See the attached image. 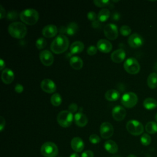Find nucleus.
Here are the masks:
<instances>
[{
	"mask_svg": "<svg viewBox=\"0 0 157 157\" xmlns=\"http://www.w3.org/2000/svg\"><path fill=\"white\" fill-rule=\"evenodd\" d=\"M24 88L23 86L22 85H21L20 83H17L16 84L15 86V91L17 93H21L23 91Z\"/></svg>",
	"mask_w": 157,
	"mask_h": 157,
	"instance_id": "42",
	"label": "nucleus"
},
{
	"mask_svg": "<svg viewBox=\"0 0 157 157\" xmlns=\"http://www.w3.org/2000/svg\"><path fill=\"white\" fill-rule=\"evenodd\" d=\"M111 157H121V156H117V155H113V156H111Z\"/></svg>",
	"mask_w": 157,
	"mask_h": 157,
	"instance_id": "51",
	"label": "nucleus"
},
{
	"mask_svg": "<svg viewBox=\"0 0 157 157\" xmlns=\"http://www.w3.org/2000/svg\"><path fill=\"white\" fill-rule=\"evenodd\" d=\"M0 65H1V69H0V70L1 71H3V70H4V68L5 67V62L4 61V60L2 59H0Z\"/></svg>",
	"mask_w": 157,
	"mask_h": 157,
	"instance_id": "46",
	"label": "nucleus"
},
{
	"mask_svg": "<svg viewBox=\"0 0 157 157\" xmlns=\"http://www.w3.org/2000/svg\"><path fill=\"white\" fill-rule=\"evenodd\" d=\"M147 85L151 89H155L157 87V74L156 72H152L148 75Z\"/></svg>",
	"mask_w": 157,
	"mask_h": 157,
	"instance_id": "26",
	"label": "nucleus"
},
{
	"mask_svg": "<svg viewBox=\"0 0 157 157\" xmlns=\"http://www.w3.org/2000/svg\"><path fill=\"white\" fill-rule=\"evenodd\" d=\"M104 147L107 151L112 154L116 153L118 150V147L116 142L112 140H108L105 142Z\"/></svg>",
	"mask_w": 157,
	"mask_h": 157,
	"instance_id": "23",
	"label": "nucleus"
},
{
	"mask_svg": "<svg viewBox=\"0 0 157 157\" xmlns=\"http://www.w3.org/2000/svg\"><path fill=\"white\" fill-rule=\"evenodd\" d=\"M84 49V44L81 41H75L70 46V53L68 56L82 52Z\"/></svg>",
	"mask_w": 157,
	"mask_h": 157,
	"instance_id": "20",
	"label": "nucleus"
},
{
	"mask_svg": "<svg viewBox=\"0 0 157 157\" xmlns=\"http://www.w3.org/2000/svg\"><path fill=\"white\" fill-rule=\"evenodd\" d=\"M81 157H94V153L91 150H86L82 153Z\"/></svg>",
	"mask_w": 157,
	"mask_h": 157,
	"instance_id": "41",
	"label": "nucleus"
},
{
	"mask_svg": "<svg viewBox=\"0 0 157 157\" xmlns=\"http://www.w3.org/2000/svg\"><path fill=\"white\" fill-rule=\"evenodd\" d=\"M74 122L79 127H84L88 123L87 117L82 112H77L74 117Z\"/></svg>",
	"mask_w": 157,
	"mask_h": 157,
	"instance_id": "21",
	"label": "nucleus"
},
{
	"mask_svg": "<svg viewBox=\"0 0 157 157\" xmlns=\"http://www.w3.org/2000/svg\"><path fill=\"white\" fill-rule=\"evenodd\" d=\"M69 44V41L67 37L63 34H59L52 41L50 49L55 54H61L67 50Z\"/></svg>",
	"mask_w": 157,
	"mask_h": 157,
	"instance_id": "1",
	"label": "nucleus"
},
{
	"mask_svg": "<svg viewBox=\"0 0 157 157\" xmlns=\"http://www.w3.org/2000/svg\"><path fill=\"white\" fill-rule=\"evenodd\" d=\"M0 8H1V10H0V18L2 19L6 15V11H5V9L3 8V7L2 6V5H0Z\"/></svg>",
	"mask_w": 157,
	"mask_h": 157,
	"instance_id": "45",
	"label": "nucleus"
},
{
	"mask_svg": "<svg viewBox=\"0 0 157 157\" xmlns=\"http://www.w3.org/2000/svg\"><path fill=\"white\" fill-rule=\"evenodd\" d=\"M14 73L13 72L8 68L4 69L2 71L1 74V80L5 84H10L14 80Z\"/></svg>",
	"mask_w": 157,
	"mask_h": 157,
	"instance_id": "18",
	"label": "nucleus"
},
{
	"mask_svg": "<svg viewBox=\"0 0 157 157\" xmlns=\"http://www.w3.org/2000/svg\"><path fill=\"white\" fill-rule=\"evenodd\" d=\"M155 120H156V121H157V113H156V115H155Z\"/></svg>",
	"mask_w": 157,
	"mask_h": 157,
	"instance_id": "50",
	"label": "nucleus"
},
{
	"mask_svg": "<svg viewBox=\"0 0 157 157\" xmlns=\"http://www.w3.org/2000/svg\"><path fill=\"white\" fill-rule=\"evenodd\" d=\"M0 131H2V130L4 129V127H5V124H6V121L5 119L2 117H0Z\"/></svg>",
	"mask_w": 157,
	"mask_h": 157,
	"instance_id": "43",
	"label": "nucleus"
},
{
	"mask_svg": "<svg viewBox=\"0 0 157 157\" xmlns=\"http://www.w3.org/2000/svg\"><path fill=\"white\" fill-rule=\"evenodd\" d=\"M92 25V27L93 28H95V29H99V28H100V27H101V23H100V21H99V20H96V21H93V22H92V24H91Z\"/></svg>",
	"mask_w": 157,
	"mask_h": 157,
	"instance_id": "44",
	"label": "nucleus"
},
{
	"mask_svg": "<svg viewBox=\"0 0 157 157\" xmlns=\"http://www.w3.org/2000/svg\"><path fill=\"white\" fill-rule=\"evenodd\" d=\"M128 44L132 48H139L144 44V39L137 33L131 34L128 40Z\"/></svg>",
	"mask_w": 157,
	"mask_h": 157,
	"instance_id": "13",
	"label": "nucleus"
},
{
	"mask_svg": "<svg viewBox=\"0 0 157 157\" xmlns=\"http://www.w3.org/2000/svg\"><path fill=\"white\" fill-rule=\"evenodd\" d=\"M69 64L73 69L75 70H80L83 67V62L81 58H80L79 56H74L70 58Z\"/></svg>",
	"mask_w": 157,
	"mask_h": 157,
	"instance_id": "22",
	"label": "nucleus"
},
{
	"mask_svg": "<svg viewBox=\"0 0 157 157\" xmlns=\"http://www.w3.org/2000/svg\"><path fill=\"white\" fill-rule=\"evenodd\" d=\"M71 145L72 150L76 152H81L84 148V142L78 137H75L71 140Z\"/></svg>",
	"mask_w": 157,
	"mask_h": 157,
	"instance_id": "19",
	"label": "nucleus"
},
{
	"mask_svg": "<svg viewBox=\"0 0 157 157\" xmlns=\"http://www.w3.org/2000/svg\"><path fill=\"white\" fill-rule=\"evenodd\" d=\"M126 115V110L121 105H117L114 107L112 110V115L114 120L118 121L124 120Z\"/></svg>",
	"mask_w": 157,
	"mask_h": 157,
	"instance_id": "14",
	"label": "nucleus"
},
{
	"mask_svg": "<svg viewBox=\"0 0 157 157\" xmlns=\"http://www.w3.org/2000/svg\"><path fill=\"white\" fill-rule=\"evenodd\" d=\"M68 110L73 114L74 113H75L78 110V106L75 103H71L68 106Z\"/></svg>",
	"mask_w": 157,
	"mask_h": 157,
	"instance_id": "39",
	"label": "nucleus"
},
{
	"mask_svg": "<svg viewBox=\"0 0 157 157\" xmlns=\"http://www.w3.org/2000/svg\"><path fill=\"white\" fill-rule=\"evenodd\" d=\"M145 131L149 134H155L157 132V123L154 121H149L145 125Z\"/></svg>",
	"mask_w": 157,
	"mask_h": 157,
	"instance_id": "29",
	"label": "nucleus"
},
{
	"mask_svg": "<svg viewBox=\"0 0 157 157\" xmlns=\"http://www.w3.org/2000/svg\"><path fill=\"white\" fill-rule=\"evenodd\" d=\"M137 96L133 92H128L124 93L121 99V103L126 108H132L137 104Z\"/></svg>",
	"mask_w": 157,
	"mask_h": 157,
	"instance_id": "8",
	"label": "nucleus"
},
{
	"mask_svg": "<svg viewBox=\"0 0 157 157\" xmlns=\"http://www.w3.org/2000/svg\"><path fill=\"white\" fill-rule=\"evenodd\" d=\"M144 107L147 110H153L157 107V101L152 98H146L143 102Z\"/></svg>",
	"mask_w": 157,
	"mask_h": 157,
	"instance_id": "25",
	"label": "nucleus"
},
{
	"mask_svg": "<svg viewBox=\"0 0 157 157\" xmlns=\"http://www.w3.org/2000/svg\"><path fill=\"white\" fill-rule=\"evenodd\" d=\"M120 32L122 36H128L131 34V29L129 26H128L127 25H123L120 28Z\"/></svg>",
	"mask_w": 157,
	"mask_h": 157,
	"instance_id": "34",
	"label": "nucleus"
},
{
	"mask_svg": "<svg viewBox=\"0 0 157 157\" xmlns=\"http://www.w3.org/2000/svg\"><path fill=\"white\" fill-rule=\"evenodd\" d=\"M97 51H98V48L94 46V45H91L90 46L87 50H86V52H87V54L88 55H90V56H93V55H94L95 54H96L97 53Z\"/></svg>",
	"mask_w": 157,
	"mask_h": 157,
	"instance_id": "37",
	"label": "nucleus"
},
{
	"mask_svg": "<svg viewBox=\"0 0 157 157\" xmlns=\"http://www.w3.org/2000/svg\"><path fill=\"white\" fill-rule=\"evenodd\" d=\"M42 90L47 93H53L56 90V86L55 82L49 78H45L42 80L40 83Z\"/></svg>",
	"mask_w": 157,
	"mask_h": 157,
	"instance_id": "12",
	"label": "nucleus"
},
{
	"mask_svg": "<svg viewBox=\"0 0 157 157\" xmlns=\"http://www.w3.org/2000/svg\"><path fill=\"white\" fill-rule=\"evenodd\" d=\"M51 103L54 106H59L62 102V99L59 93H54L50 98Z\"/></svg>",
	"mask_w": 157,
	"mask_h": 157,
	"instance_id": "30",
	"label": "nucleus"
},
{
	"mask_svg": "<svg viewBox=\"0 0 157 157\" xmlns=\"http://www.w3.org/2000/svg\"><path fill=\"white\" fill-rule=\"evenodd\" d=\"M47 45V41L43 37H39L37 39L36 42V46L37 49L42 50L45 48Z\"/></svg>",
	"mask_w": 157,
	"mask_h": 157,
	"instance_id": "32",
	"label": "nucleus"
},
{
	"mask_svg": "<svg viewBox=\"0 0 157 157\" xmlns=\"http://www.w3.org/2000/svg\"><path fill=\"white\" fill-rule=\"evenodd\" d=\"M96 47L100 52L107 53L112 50V45L108 40L101 39L98 41Z\"/></svg>",
	"mask_w": 157,
	"mask_h": 157,
	"instance_id": "15",
	"label": "nucleus"
},
{
	"mask_svg": "<svg viewBox=\"0 0 157 157\" xmlns=\"http://www.w3.org/2000/svg\"><path fill=\"white\" fill-rule=\"evenodd\" d=\"M126 128L127 131L133 136H139L144 132V128L143 124L136 120H131L126 123Z\"/></svg>",
	"mask_w": 157,
	"mask_h": 157,
	"instance_id": "6",
	"label": "nucleus"
},
{
	"mask_svg": "<svg viewBox=\"0 0 157 157\" xmlns=\"http://www.w3.org/2000/svg\"><path fill=\"white\" fill-rule=\"evenodd\" d=\"M151 137L148 134H146V133L143 134L140 137V142L143 145L147 146L150 145V144L151 143Z\"/></svg>",
	"mask_w": 157,
	"mask_h": 157,
	"instance_id": "31",
	"label": "nucleus"
},
{
	"mask_svg": "<svg viewBox=\"0 0 157 157\" xmlns=\"http://www.w3.org/2000/svg\"><path fill=\"white\" fill-rule=\"evenodd\" d=\"M73 114L69 110L61 111L57 115V121L58 124L63 128L70 126L73 121Z\"/></svg>",
	"mask_w": 157,
	"mask_h": 157,
	"instance_id": "4",
	"label": "nucleus"
},
{
	"mask_svg": "<svg viewBox=\"0 0 157 157\" xmlns=\"http://www.w3.org/2000/svg\"><path fill=\"white\" fill-rule=\"evenodd\" d=\"M110 18L113 21H118L120 18V14L117 12H112L110 15Z\"/></svg>",
	"mask_w": 157,
	"mask_h": 157,
	"instance_id": "40",
	"label": "nucleus"
},
{
	"mask_svg": "<svg viewBox=\"0 0 157 157\" xmlns=\"http://www.w3.org/2000/svg\"><path fill=\"white\" fill-rule=\"evenodd\" d=\"M127 157H137L136 155H132V154H131V155H128Z\"/></svg>",
	"mask_w": 157,
	"mask_h": 157,
	"instance_id": "49",
	"label": "nucleus"
},
{
	"mask_svg": "<svg viewBox=\"0 0 157 157\" xmlns=\"http://www.w3.org/2000/svg\"><path fill=\"white\" fill-rule=\"evenodd\" d=\"M89 140L91 144H96L101 141L100 137L96 134H91L89 137Z\"/></svg>",
	"mask_w": 157,
	"mask_h": 157,
	"instance_id": "36",
	"label": "nucleus"
},
{
	"mask_svg": "<svg viewBox=\"0 0 157 157\" xmlns=\"http://www.w3.org/2000/svg\"><path fill=\"white\" fill-rule=\"evenodd\" d=\"M120 98V93L113 89H110L107 91L105 93V98L109 101H115Z\"/></svg>",
	"mask_w": 157,
	"mask_h": 157,
	"instance_id": "24",
	"label": "nucleus"
},
{
	"mask_svg": "<svg viewBox=\"0 0 157 157\" xmlns=\"http://www.w3.org/2000/svg\"><path fill=\"white\" fill-rule=\"evenodd\" d=\"M9 34L16 39H23L27 33V28L25 24L21 22H13L8 26Z\"/></svg>",
	"mask_w": 157,
	"mask_h": 157,
	"instance_id": "2",
	"label": "nucleus"
},
{
	"mask_svg": "<svg viewBox=\"0 0 157 157\" xmlns=\"http://www.w3.org/2000/svg\"><path fill=\"white\" fill-rule=\"evenodd\" d=\"M58 33L57 27L54 25H48L42 29V35L47 38L53 37Z\"/></svg>",
	"mask_w": 157,
	"mask_h": 157,
	"instance_id": "17",
	"label": "nucleus"
},
{
	"mask_svg": "<svg viewBox=\"0 0 157 157\" xmlns=\"http://www.w3.org/2000/svg\"><path fill=\"white\" fill-rule=\"evenodd\" d=\"M18 18V13L16 11H9L7 14V18L10 21H14Z\"/></svg>",
	"mask_w": 157,
	"mask_h": 157,
	"instance_id": "35",
	"label": "nucleus"
},
{
	"mask_svg": "<svg viewBox=\"0 0 157 157\" xmlns=\"http://www.w3.org/2000/svg\"><path fill=\"white\" fill-rule=\"evenodd\" d=\"M154 69L157 71V62L155 63V64L154 66Z\"/></svg>",
	"mask_w": 157,
	"mask_h": 157,
	"instance_id": "48",
	"label": "nucleus"
},
{
	"mask_svg": "<svg viewBox=\"0 0 157 157\" xmlns=\"http://www.w3.org/2000/svg\"><path fill=\"white\" fill-rule=\"evenodd\" d=\"M105 36L109 40H115L118 36L117 26L113 23H109L104 26L103 29Z\"/></svg>",
	"mask_w": 157,
	"mask_h": 157,
	"instance_id": "9",
	"label": "nucleus"
},
{
	"mask_svg": "<svg viewBox=\"0 0 157 157\" xmlns=\"http://www.w3.org/2000/svg\"><path fill=\"white\" fill-rule=\"evenodd\" d=\"M98 17V16L96 15V13L94 12H93V11H91V12H89L88 13H87V18L93 22L94 21L96 20V18Z\"/></svg>",
	"mask_w": 157,
	"mask_h": 157,
	"instance_id": "38",
	"label": "nucleus"
},
{
	"mask_svg": "<svg viewBox=\"0 0 157 157\" xmlns=\"http://www.w3.org/2000/svg\"><path fill=\"white\" fill-rule=\"evenodd\" d=\"M110 16V11L107 9H103L99 12L98 15V19L100 22H105L109 19Z\"/></svg>",
	"mask_w": 157,
	"mask_h": 157,
	"instance_id": "27",
	"label": "nucleus"
},
{
	"mask_svg": "<svg viewBox=\"0 0 157 157\" xmlns=\"http://www.w3.org/2000/svg\"><path fill=\"white\" fill-rule=\"evenodd\" d=\"M124 70L130 74H137L140 69V66L137 60L132 57L128 58L124 63Z\"/></svg>",
	"mask_w": 157,
	"mask_h": 157,
	"instance_id": "7",
	"label": "nucleus"
},
{
	"mask_svg": "<svg viewBox=\"0 0 157 157\" xmlns=\"http://www.w3.org/2000/svg\"><path fill=\"white\" fill-rule=\"evenodd\" d=\"M113 134V127L109 122H104L100 126V134L103 139H107L112 137Z\"/></svg>",
	"mask_w": 157,
	"mask_h": 157,
	"instance_id": "10",
	"label": "nucleus"
},
{
	"mask_svg": "<svg viewBox=\"0 0 157 157\" xmlns=\"http://www.w3.org/2000/svg\"><path fill=\"white\" fill-rule=\"evenodd\" d=\"M78 29V26L77 23L74 22L70 23L66 28V33L69 36H73L75 34Z\"/></svg>",
	"mask_w": 157,
	"mask_h": 157,
	"instance_id": "28",
	"label": "nucleus"
},
{
	"mask_svg": "<svg viewBox=\"0 0 157 157\" xmlns=\"http://www.w3.org/2000/svg\"><path fill=\"white\" fill-rule=\"evenodd\" d=\"M39 58L41 63L45 66H51L54 61L53 54L47 50H42L39 54Z\"/></svg>",
	"mask_w": 157,
	"mask_h": 157,
	"instance_id": "11",
	"label": "nucleus"
},
{
	"mask_svg": "<svg viewBox=\"0 0 157 157\" xmlns=\"http://www.w3.org/2000/svg\"><path fill=\"white\" fill-rule=\"evenodd\" d=\"M39 13L34 9H26L23 10L20 14L21 21L28 25H35L39 20Z\"/></svg>",
	"mask_w": 157,
	"mask_h": 157,
	"instance_id": "3",
	"label": "nucleus"
},
{
	"mask_svg": "<svg viewBox=\"0 0 157 157\" xmlns=\"http://www.w3.org/2000/svg\"><path fill=\"white\" fill-rule=\"evenodd\" d=\"M69 157H79V155L77 153H72Z\"/></svg>",
	"mask_w": 157,
	"mask_h": 157,
	"instance_id": "47",
	"label": "nucleus"
},
{
	"mask_svg": "<svg viewBox=\"0 0 157 157\" xmlns=\"http://www.w3.org/2000/svg\"><path fill=\"white\" fill-rule=\"evenodd\" d=\"M40 152L45 157H56L58 153V148L55 143L47 142L42 145Z\"/></svg>",
	"mask_w": 157,
	"mask_h": 157,
	"instance_id": "5",
	"label": "nucleus"
},
{
	"mask_svg": "<svg viewBox=\"0 0 157 157\" xmlns=\"http://www.w3.org/2000/svg\"><path fill=\"white\" fill-rule=\"evenodd\" d=\"M93 3L96 7H104L109 5L110 1L109 0H94Z\"/></svg>",
	"mask_w": 157,
	"mask_h": 157,
	"instance_id": "33",
	"label": "nucleus"
},
{
	"mask_svg": "<svg viewBox=\"0 0 157 157\" xmlns=\"http://www.w3.org/2000/svg\"><path fill=\"white\" fill-rule=\"evenodd\" d=\"M110 57L113 62L115 63H120L125 59L126 53L123 49L119 48L113 51V53L111 54Z\"/></svg>",
	"mask_w": 157,
	"mask_h": 157,
	"instance_id": "16",
	"label": "nucleus"
}]
</instances>
